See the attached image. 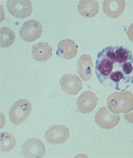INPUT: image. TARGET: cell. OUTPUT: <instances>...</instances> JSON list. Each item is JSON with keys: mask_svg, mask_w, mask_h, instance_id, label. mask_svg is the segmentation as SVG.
<instances>
[{"mask_svg": "<svg viewBox=\"0 0 133 158\" xmlns=\"http://www.w3.org/2000/svg\"><path fill=\"white\" fill-rule=\"evenodd\" d=\"M45 146L41 140L32 138L27 140L22 145V154L26 158H41L45 154Z\"/></svg>", "mask_w": 133, "mask_h": 158, "instance_id": "cell-7", "label": "cell"}, {"mask_svg": "<svg viewBox=\"0 0 133 158\" xmlns=\"http://www.w3.org/2000/svg\"><path fill=\"white\" fill-rule=\"evenodd\" d=\"M95 120L102 128L111 129L118 125L120 117L118 114L111 113L107 107H103L96 114Z\"/></svg>", "mask_w": 133, "mask_h": 158, "instance_id": "cell-6", "label": "cell"}, {"mask_svg": "<svg viewBox=\"0 0 133 158\" xmlns=\"http://www.w3.org/2000/svg\"><path fill=\"white\" fill-rule=\"evenodd\" d=\"M70 135L69 129L64 126L55 125L51 127L45 134V138L49 143L61 144L66 142Z\"/></svg>", "mask_w": 133, "mask_h": 158, "instance_id": "cell-8", "label": "cell"}, {"mask_svg": "<svg viewBox=\"0 0 133 158\" xmlns=\"http://www.w3.org/2000/svg\"><path fill=\"white\" fill-rule=\"evenodd\" d=\"M78 52V46L70 39L63 40L59 42L56 54L62 58L70 60L75 57Z\"/></svg>", "mask_w": 133, "mask_h": 158, "instance_id": "cell-11", "label": "cell"}, {"mask_svg": "<svg viewBox=\"0 0 133 158\" xmlns=\"http://www.w3.org/2000/svg\"><path fill=\"white\" fill-rule=\"evenodd\" d=\"M92 58L89 54L82 55L78 60V72L85 81H90L92 77Z\"/></svg>", "mask_w": 133, "mask_h": 158, "instance_id": "cell-12", "label": "cell"}, {"mask_svg": "<svg viewBox=\"0 0 133 158\" xmlns=\"http://www.w3.org/2000/svg\"><path fill=\"white\" fill-rule=\"evenodd\" d=\"M98 101V98L94 93L91 91H87L79 98L77 105L82 113L88 114L95 108Z\"/></svg>", "mask_w": 133, "mask_h": 158, "instance_id": "cell-10", "label": "cell"}, {"mask_svg": "<svg viewBox=\"0 0 133 158\" xmlns=\"http://www.w3.org/2000/svg\"><path fill=\"white\" fill-rule=\"evenodd\" d=\"M62 89L70 95H77L82 88V82L80 78L74 74H65L60 80Z\"/></svg>", "mask_w": 133, "mask_h": 158, "instance_id": "cell-9", "label": "cell"}, {"mask_svg": "<svg viewBox=\"0 0 133 158\" xmlns=\"http://www.w3.org/2000/svg\"><path fill=\"white\" fill-rule=\"evenodd\" d=\"M107 102L108 108L113 113H128L133 110V94L129 91L114 92L108 96Z\"/></svg>", "mask_w": 133, "mask_h": 158, "instance_id": "cell-1", "label": "cell"}, {"mask_svg": "<svg viewBox=\"0 0 133 158\" xmlns=\"http://www.w3.org/2000/svg\"><path fill=\"white\" fill-rule=\"evenodd\" d=\"M130 52L122 47H119L114 51V63L119 64L127 62L129 57Z\"/></svg>", "mask_w": 133, "mask_h": 158, "instance_id": "cell-18", "label": "cell"}, {"mask_svg": "<svg viewBox=\"0 0 133 158\" xmlns=\"http://www.w3.org/2000/svg\"><path fill=\"white\" fill-rule=\"evenodd\" d=\"M78 10L84 17L92 18L99 12V4L96 1H82L78 6Z\"/></svg>", "mask_w": 133, "mask_h": 158, "instance_id": "cell-15", "label": "cell"}, {"mask_svg": "<svg viewBox=\"0 0 133 158\" xmlns=\"http://www.w3.org/2000/svg\"><path fill=\"white\" fill-rule=\"evenodd\" d=\"M1 47L6 48L9 47L14 43L15 34L12 30L4 27L1 29Z\"/></svg>", "mask_w": 133, "mask_h": 158, "instance_id": "cell-16", "label": "cell"}, {"mask_svg": "<svg viewBox=\"0 0 133 158\" xmlns=\"http://www.w3.org/2000/svg\"><path fill=\"white\" fill-rule=\"evenodd\" d=\"M124 77V74L120 71H116L113 72L110 75V78L116 83H118Z\"/></svg>", "mask_w": 133, "mask_h": 158, "instance_id": "cell-19", "label": "cell"}, {"mask_svg": "<svg viewBox=\"0 0 133 158\" xmlns=\"http://www.w3.org/2000/svg\"><path fill=\"white\" fill-rule=\"evenodd\" d=\"M43 27L39 21L32 19L24 22L20 34L21 38L29 42H32L41 37Z\"/></svg>", "mask_w": 133, "mask_h": 158, "instance_id": "cell-4", "label": "cell"}, {"mask_svg": "<svg viewBox=\"0 0 133 158\" xmlns=\"http://www.w3.org/2000/svg\"><path fill=\"white\" fill-rule=\"evenodd\" d=\"M32 110V105L29 101L25 99L19 100L10 110V121L15 125H20L26 120Z\"/></svg>", "mask_w": 133, "mask_h": 158, "instance_id": "cell-3", "label": "cell"}, {"mask_svg": "<svg viewBox=\"0 0 133 158\" xmlns=\"http://www.w3.org/2000/svg\"><path fill=\"white\" fill-rule=\"evenodd\" d=\"M122 67L123 71L124 73L127 75L131 74L132 72V65L131 63L130 62H126L122 65Z\"/></svg>", "mask_w": 133, "mask_h": 158, "instance_id": "cell-20", "label": "cell"}, {"mask_svg": "<svg viewBox=\"0 0 133 158\" xmlns=\"http://www.w3.org/2000/svg\"><path fill=\"white\" fill-rule=\"evenodd\" d=\"M53 48L47 42H41L32 48V55L34 60L38 62L47 61L52 55Z\"/></svg>", "mask_w": 133, "mask_h": 158, "instance_id": "cell-14", "label": "cell"}, {"mask_svg": "<svg viewBox=\"0 0 133 158\" xmlns=\"http://www.w3.org/2000/svg\"><path fill=\"white\" fill-rule=\"evenodd\" d=\"M16 144V140L12 134L7 132L1 133V150L9 152L13 150Z\"/></svg>", "mask_w": 133, "mask_h": 158, "instance_id": "cell-17", "label": "cell"}, {"mask_svg": "<svg viewBox=\"0 0 133 158\" xmlns=\"http://www.w3.org/2000/svg\"><path fill=\"white\" fill-rule=\"evenodd\" d=\"M7 6L11 15L18 19L28 17L33 11V6L30 1H8Z\"/></svg>", "mask_w": 133, "mask_h": 158, "instance_id": "cell-5", "label": "cell"}, {"mask_svg": "<svg viewBox=\"0 0 133 158\" xmlns=\"http://www.w3.org/2000/svg\"><path fill=\"white\" fill-rule=\"evenodd\" d=\"M126 5L124 1H105L103 2V9L107 16L116 19L123 13Z\"/></svg>", "mask_w": 133, "mask_h": 158, "instance_id": "cell-13", "label": "cell"}, {"mask_svg": "<svg viewBox=\"0 0 133 158\" xmlns=\"http://www.w3.org/2000/svg\"><path fill=\"white\" fill-rule=\"evenodd\" d=\"M114 55V48L112 47L104 49L98 53L95 67L98 76H107L111 74L115 63Z\"/></svg>", "mask_w": 133, "mask_h": 158, "instance_id": "cell-2", "label": "cell"}]
</instances>
